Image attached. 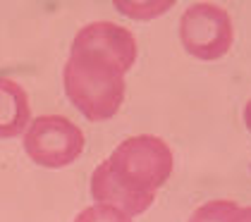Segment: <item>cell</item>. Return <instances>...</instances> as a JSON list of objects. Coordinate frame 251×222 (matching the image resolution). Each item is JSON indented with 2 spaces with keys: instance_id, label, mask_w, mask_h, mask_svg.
<instances>
[{
  "instance_id": "cell-1",
  "label": "cell",
  "mask_w": 251,
  "mask_h": 222,
  "mask_svg": "<svg viewBox=\"0 0 251 222\" xmlns=\"http://www.w3.org/2000/svg\"><path fill=\"white\" fill-rule=\"evenodd\" d=\"M62 84L70 103L77 108L89 122H105L110 120L122 100H125V74L86 55L67 57L62 70Z\"/></svg>"
},
{
  "instance_id": "cell-2",
  "label": "cell",
  "mask_w": 251,
  "mask_h": 222,
  "mask_svg": "<svg viewBox=\"0 0 251 222\" xmlns=\"http://www.w3.org/2000/svg\"><path fill=\"white\" fill-rule=\"evenodd\" d=\"M108 167L117 179L141 194H155L170 179L175 158L170 146L153 134H136L117 144L108 155Z\"/></svg>"
},
{
  "instance_id": "cell-3",
  "label": "cell",
  "mask_w": 251,
  "mask_h": 222,
  "mask_svg": "<svg viewBox=\"0 0 251 222\" xmlns=\"http://www.w3.org/2000/svg\"><path fill=\"white\" fill-rule=\"evenodd\" d=\"M84 131L62 115H41L24 131V153L46 170L72 165L84 150Z\"/></svg>"
},
{
  "instance_id": "cell-4",
  "label": "cell",
  "mask_w": 251,
  "mask_h": 222,
  "mask_svg": "<svg viewBox=\"0 0 251 222\" xmlns=\"http://www.w3.org/2000/svg\"><path fill=\"white\" fill-rule=\"evenodd\" d=\"M179 41L196 60H220L234 41L232 19L225 7L215 2H194L179 17Z\"/></svg>"
},
{
  "instance_id": "cell-5",
  "label": "cell",
  "mask_w": 251,
  "mask_h": 222,
  "mask_svg": "<svg viewBox=\"0 0 251 222\" xmlns=\"http://www.w3.org/2000/svg\"><path fill=\"white\" fill-rule=\"evenodd\" d=\"M72 55H86L100 60L127 74L136 60V41L132 31L113 22H91L81 26L72 41Z\"/></svg>"
},
{
  "instance_id": "cell-6",
  "label": "cell",
  "mask_w": 251,
  "mask_h": 222,
  "mask_svg": "<svg viewBox=\"0 0 251 222\" xmlns=\"http://www.w3.org/2000/svg\"><path fill=\"white\" fill-rule=\"evenodd\" d=\"M91 196L96 203L113 205L117 210H122L125 215H141L146 213L155 201V194H141L134 191L132 186H127L122 179H117L110 172L108 163L103 160L91 174Z\"/></svg>"
},
{
  "instance_id": "cell-7",
  "label": "cell",
  "mask_w": 251,
  "mask_h": 222,
  "mask_svg": "<svg viewBox=\"0 0 251 222\" xmlns=\"http://www.w3.org/2000/svg\"><path fill=\"white\" fill-rule=\"evenodd\" d=\"M31 124V105L24 86L0 76V139H12Z\"/></svg>"
},
{
  "instance_id": "cell-8",
  "label": "cell",
  "mask_w": 251,
  "mask_h": 222,
  "mask_svg": "<svg viewBox=\"0 0 251 222\" xmlns=\"http://www.w3.org/2000/svg\"><path fill=\"white\" fill-rule=\"evenodd\" d=\"M237 213H239V205L234 201L215 198V201L199 205L187 222H234Z\"/></svg>"
},
{
  "instance_id": "cell-9",
  "label": "cell",
  "mask_w": 251,
  "mask_h": 222,
  "mask_svg": "<svg viewBox=\"0 0 251 222\" xmlns=\"http://www.w3.org/2000/svg\"><path fill=\"white\" fill-rule=\"evenodd\" d=\"M173 0H158V2H125V0H115V7L132 19H153L163 12H168L173 7Z\"/></svg>"
},
{
  "instance_id": "cell-10",
  "label": "cell",
  "mask_w": 251,
  "mask_h": 222,
  "mask_svg": "<svg viewBox=\"0 0 251 222\" xmlns=\"http://www.w3.org/2000/svg\"><path fill=\"white\" fill-rule=\"evenodd\" d=\"M75 222H134V220L129 215H125L122 210L113 208V205L94 203L89 208H84L75 218Z\"/></svg>"
},
{
  "instance_id": "cell-11",
  "label": "cell",
  "mask_w": 251,
  "mask_h": 222,
  "mask_svg": "<svg viewBox=\"0 0 251 222\" xmlns=\"http://www.w3.org/2000/svg\"><path fill=\"white\" fill-rule=\"evenodd\" d=\"M234 222H251V205H247V208H239V213H237Z\"/></svg>"
},
{
  "instance_id": "cell-12",
  "label": "cell",
  "mask_w": 251,
  "mask_h": 222,
  "mask_svg": "<svg viewBox=\"0 0 251 222\" xmlns=\"http://www.w3.org/2000/svg\"><path fill=\"white\" fill-rule=\"evenodd\" d=\"M244 124H247V129L251 131V100L244 105Z\"/></svg>"
}]
</instances>
